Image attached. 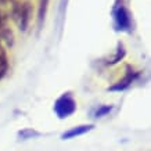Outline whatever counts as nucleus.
I'll use <instances>...</instances> for the list:
<instances>
[{"mask_svg": "<svg viewBox=\"0 0 151 151\" xmlns=\"http://www.w3.org/2000/svg\"><path fill=\"white\" fill-rule=\"evenodd\" d=\"M75 110H76V103L68 94L61 96L54 104V111L58 115V118H67L69 115H72Z\"/></svg>", "mask_w": 151, "mask_h": 151, "instance_id": "f257e3e1", "label": "nucleus"}, {"mask_svg": "<svg viewBox=\"0 0 151 151\" xmlns=\"http://www.w3.org/2000/svg\"><path fill=\"white\" fill-rule=\"evenodd\" d=\"M115 22H116L118 29H122V31H126V29L130 27L129 14H128V11H126V9L122 7V6L115 10Z\"/></svg>", "mask_w": 151, "mask_h": 151, "instance_id": "f03ea898", "label": "nucleus"}, {"mask_svg": "<svg viewBox=\"0 0 151 151\" xmlns=\"http://www.w3.org/2000/svg\"><path fill=\"white\" fill-rule=\"evenodd\" d=\"M93 128H94V125H81V126H75V128L69 129V130H67L65 133H63V134H61V139L67 140V139H72V137H76V136H82L85 133L90 132Z\"/></svg>", "mask_w": 151, "mask_h": 151, "instance_id": "7ed1b4c3", "label": "nucleus"}, {"mask_svg": "<svg viewBox=\"0 0 151 151\" xmlns=\"http://www.w3.org/2000/svg\"><path fill=\"white\" fill-rule=\"evenodd\" d=\"M136 76H137V73L136 72H128V75L125 76L121 82H118L116 85H114V86H111L108 90H111V92H119V90H125L126 87L130 85V83L136 79Z\"/></svg>", "mask_w": 151, "mask_h": 151, "instance_id": "20e7f679", "label": "nucleus"}, {"mask_svg": "<svg viewBox=\"0 0 151 151\" xmlns=\"http://www.w3.org/2000/svg\"><path fill=\"white\" fill-rule=\"evenodd\" d=\"M29 18H31V6L25 3V4L21 6V13H19V29L21 31L27 29Z\"/></svg>", "mask_w": 151, "mask_h": 151, "instance_id": "39448f33", "label": "nucleus"}, {"mask_svg": "<svg viewBox=\"0 0 151 151\" xmlns=\"http://www.w3.org/2000/svg\"><path fill=\"white\" fill-rule=\"evenodd\" d=\"M7 68H9V63H7V57H6V53L0 55V79L3 78L7 72Z\"/></svg>", "mask_w": 151, "mask_h": 151, "instance_id": "423d86ee", "label": "nucleus"}, {"mask_svg": "<svg viewBox=\"0 0 151 151\" xmlns=\"http://www.w3.org/2000/svg\"><path fill=\"white\" fill-rule=\"evenodd\" d=\"M125 57V49L122 45H118V50H116V54H115V57L111 61H108L110 64H116L118 61H121V60Z\"/></svg>", "mask_w": 151, "mask_h": 151, "instance_id": "0eeeda50", "label": "nucleus"}, {"mask_svg": "<svg viewBox=\"0 0 151 151\" xmlns=\"http://www.w3.org/2000/svg\"><path fill=\"white\" fill-rule=\"evenodd\" d=\"M111 111H112V105H103V107H100V108L96 111L94 116H96V118H100V116H104V115L110 114Z\"/></svg>", "mask_w": 151, "mask_h": 151, "instance_id": "6e6552de", "label": "nucleus"}, {"mask_svg": "<svg viewBox=\"0 0 151 151\" xmlns=\"http://www.w3.org/2000/svg\"><path fill=\"white\" fill-rule=\"evenodd\" d=\"M47 4H49V0H42L40 1V7H39V22H42V21L45 19L46 10H47Z\"/></svg>", "mask_w": 151, "mask_h": 151, "instance_id": "1a4fd4ad", "label": "nucleus"}, {"mask_svg": "<svg viewBox=\"0 0 151 151\" xmlns=\"http://www.w3.org/2000/svg\"><path fill=\"white\" fill-rule=\"evenodd\" d=\"M19 137H22L24 140L28 137H31V136H39V133L37 132H33V130H31V129H28V130H22V132H19Z\"/></svg>", "mask_w": 151, "mask_h": 151, "instance_id": "9d476101", "label": "nucleus"}, {"mask_svg": "<svg viewBox=\"0 0 151 151\" xmlns=\"http://www.w3.org/2000/svg\"><path fill=\"white\" fill-rule=\"evenodd\" d=\"M3 37H4L6 43H7V46H11L13 45V33L10 32V31H4L3 33Z\"/></svg>", "mask_w": 151, "mask_h": 151, "instance_id": "9b49d317", "label": "nucleus"}]
</instances>
